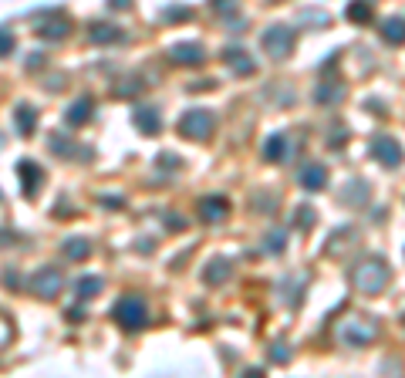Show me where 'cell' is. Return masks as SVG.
<instances>
[{"label": "cell", "mask_w": 405, "mask_h": 378, "mask_svg": "<svg viewBox=\"0 0 405 378\" xmlns=\"http://www.w3.org/2000/svg\"><path fill=\"white\" fill-rule=\"evenodd\" d=\"M91 112H95V101L88 99V95H82L78 101H71L68 109H65V122L78 128V126H84V122L91 118Z\"/></svg>", "instance_id": "obj_17"}, {"label": "cell", "mask_w": 405, "mask_h": 378, "mask_svg": "<svg viewBox=\"0 0 405 378\" xmlns=\"http://www.w3.org/2000/svg\"><path fill=\"white\" fill-rule=\"evenodd\" d=\"M223 61L230 65V71H233V74H240V78H247V74H253V71H257V61H253L250 51H247V48H240V44L226 48Z\"/></svg>", "instance_id": "obj_11"}, {"label": "cell", "mask_w": 405, "mask_h": 378, "mask_svg": "<svg viewBox=\"0 0 405 378\" xmlns=\"http://www.w3.org/2000/svg\"><path fill=\"white\" fill-rule=\"evenodd\" d=\"M65 318H71V321H82L84 311H82V308H71V311H65Z\"/></svg>", "instance_id": "obj_42"}, {"label": "cell", "mask_w": 405, "mask_h": 378, "mask_svg": "<svg viewBox=\"0 0 405 378\" xmlns=\"http://www.w3.org/2000/svg\"><path fill=\"white\" fill-rule=\"evenodd\" d=\"M17 176H21V186H24V196L28 199L38 196V189H41V182H44V169L34 159H21L17 162Z\"/></svg>", "instance_id": "obj_9"}, {"label": "cell", "mask_w": 405, "mask_h": 378, "mask_svg": "<svg viewBox=\"0 0 405 378\" xmlns=\"http://www.w3.org/2000/svg\"><path fill=\"white\" fill-rule=\"evenodd\" d=\"M260 44H264V51L274 57V61H284V57H291V51H294V30L287 28V24H270V28L264 30Z\"/></svg>", "instance_id": "obj_5"}, {"label": "cell", "mask_w": 405, "mask_h": 378, "mask_svg": "<svg viewBox=\"0 0 405 378\" xmlns=\"http://www.w3.org/2000/svg\"><path fill=\"white\" fill-rule=\"evenodd\" d=\"M101 287H105V280L101 277H95V274H88V277H82L78 280V301H91L95 294H101Z\"/></svg>", "instance_id": "obj_24"}, {"label": "cell", "mask_w": 405, "mask_h": 378, "mask_svg": "<svg viewBox=\"0 0 405 378\" xmlns=\"http://www.w3.org/2000/svg\"><path fill=\"white\" fill-rule=\"evenodd\" d=\"M304 21H318V28H324V24H328V21H331V17L324 14V11H304Z\"/></svg>", "instance_id": "obj_37"}, {"label": "cell", "mask_w": 405, "mask_h": 378, "mask_svg": "<svg viewBox=\"0 0 405 378\" xmlns=\"http://www.w3.org/2000/svg\"><path fill=\"white\" fill-rule=\"evenodd\" d=\"M142 91V78H122V82H115L112 95L115 99H135Z\"/></svg>", "instance_id": "obj_26"}, {"label": "cell", "mask_w": 405, "mask_h": 378, "mask_svg": "<svg viewBox=\"0 0 405 378\" xmlns=\"http://www.w3.org/2000/svg\"><path fill=\"white\" fill-rule=\"evenodd\" d=\"M17 284H21V277H17V270H11L7 274V287H17Z\"/></svg>", "instance_id": "obj_44"}, {"label": "cell", "mask_w": 405, "mask_h": 378, "mask_svg": "<svg viewBox=\"0 0 405 378\" xmlns=\"http://www.w3.org/2000/svg\"><path fill=\"white\" fill-rule=\"evenodd\" d=\"M189 17H193L189 7H166L162 11V21H189Z\"/></svg>", "instance_id": "obj_31"}, {"label": "cell", "mask_w": 405, "mask_h": 378, "mask_svg": "<svg viewBox=\"0 0 405 378\" xmlns=\"http://www.w3.org/2000/svg\"><path fill=\"white\" fill-rule=\"evenodd\" d=\"M264 159L267 162H287V159H291V139H287V132H274V135H267Z\"/></svg>", "instance_id": "obj_13"}, {"label": "cell", "mask_w": 405, "mask_h": 378, "mask_svg": "<svg viewBox=\"0 0 405 378\" xmlns=\"http://www.w3.org/2000/svg\"><path fill=\"white\" fill-rule=\"evenodd\" d=\"M270 362L274 365L291 362V345H287V341H274V345H270Z\"/></svg>", "instance_id": "obj_29"}, {"label": "cell", "mask_w": 405, "mask_h": 378, "mask_svg": "<svg viewBox=\"0 0 405 378\" xmlns=\"http://www.w3.org/2000/svg\"><path fill=\"white\" fill-rule=\"evenodd\" d=\"M38 65H41V68H44V55H34V57H30V61H28V68H38Z\"/></svg>", "instance_id": "obj_43"}, {"label": "cell", "mask_w": 405, "mask_h": 378, "mask_svg": "<svg viewBox=\"0 0 405 378\" xmlns=\"http://www.w3.org/2000/svg\"><path fill=\"white\" fill-rule=\"evenodd\" d=\"M294 213H297V216H294V223L301 226V230H311V226L318 223V216H314L318 210H311V206H297Z\"/></svg>", "instance_id": "obj_30"}, {"label": "cell", "mask_w": 405, "mask_h": 378, "mask_svg": "<svg viewBox=\"0 0 405 378\" xmlns=\"http://www.w3.org/2000/svg\"><path fill=\"white\" fill-rule=\"evenodd\" d=\"M14 48H17L14 30H11V28H4V24H0V57H11V55H14Z\"/></svg>", "instance_id": "obj_28"}, {"label": "cell", "mask_w": 405, "mask_h": 378, "mask_svg": "<svg viewBox=\"0 0 405 378\" xmlns=\"http://www.w3.org/2000/svg\"><path fill=\"white\" fill-rule=\"evenodd\" d=\"M331 132H335V135L328 139V145H331V149H341V145L348 142V128H345V126H335Z\"/></svg>", "instance_id": "obj_32"}, {"label": "cell", "mask_w": 405, "mask_h": 378, "mask_svg": "<svg viewBox=\"0 0 405 378\" xmlns=\"http://www.w3.org/2000/svg\"><path fill=\"white\" fill-rule=\"evenodd\" d=\"M372 159L382 162L385 169H399L402 166V159H405V152L392 135H375V139H372Z\"/></svg>", "instance_id": "obj_7"}, {"label": "cell", "mask_w": 405, "mask_h": 378, "mask_svg": "<svg viewBox=\"0 0 405 378\" xmlns=\"http://www.w3.org/2000/svg\"><path fill=\"white\" fill-rule=\"evenodd\" d=\"M301 189H308V193H321L324 186H328V169L321 162H308V166L301 169Z\"/></svg>", "instance_id": "obj_15"}, {"label": "cell", "mask_w": 405, "mask_h": 378, "mask_svg": "<svg viewBox=\"0 0 405 378\" xmlns=\"http://www.w3.org/2000/svg\"><path fill=\"white\" fill-rule=\"evenodd\" d=\"M11 243H17V233L14 230H0V247H11Z\"/></svg>", "instance_id": "obj_39"}, {"label": "cell", "mask_w": 405, "mask_h": 378, "mask_svg": "<svg viewBox=\"0 0 405 378\" xmlns=\"http://www.w3.org/2000/svg\"><path fill=\"white\" fill-rule=\"evenodd\" d=\"M230 270H233V264H230L226 257H213L210 264L203 267V280H206L210 287H216V284H223V280H230Z\"/></svg>", "instance_id": "obj_19"}, {"label": "cell", "mask_w": 405, "mask_h": 378, "mask_svg": "<svg viewBox=\"0 0 405 378\" xmlns=\"http://www.w3.org/2000/svg\"><path fill=\"white\" fill-rule=\"evenodd\" d=\"M284 247H287V237H284V230H270L264 240V250L267 253H284Z\"/></svg>", "instance_id": "obj_27"}, {"label": "cell", "mask_w": 405, "mask_h": 378, "mask_svg": "<svg viewBox=\"0 0 405 378\" xmlns=\"http://www.w3.org/2000/svg\"><path fill=\"white\" fill-rule=\"evenodd\" d=\"M51 149H55L57 155H65V159H68V155L74 152V145H71V142H65L61 135H51Z\"/></svg>", "instance_id": "obj_33"}, {"label": "cell", "mask_w": 405, "mask_h": 378, "mask_svg": "<svg viewBox=\"0 0 405 378\" xmlns=\"http://www.w3.org/2000/svg\"><path fill=\"white\" fill-rule=\"evenodd\" d=\"M112 11H132V0H109Z\"/></svg>", "instance_id": "obj_41"}, {"label": "cell", "mask_w": 405, "mask_h": 378, "mask_svg": "<svg viewBox=\"0 0 405 378\" xmlns=\"http://www.w3.org/2000/svg\"><path fill=\"white\" fill-rule=\"evenodd\" d=\"M270 4H277V0H270Z\"/></svg>", "instance_id": "obj_45"}, {"label": "cell", "mask_w": 405, "mask_h": 378, "mask_svg": "<svg viewBox=\"0 0 405 378\" xmlns=\"http://www.w3.org/2000/svg\"><path fill=\"white\" fill-rule=\"evenodd\" d=\"M88 38L95 44H118V41H126V30L118 28V24H109V21H91Z\"/></svg>", "instance_id": "obj_14"}, {"label": "cell", "mask_w": 405, "mask_h": 378, "mask_svg": "<svg viewBox=\"0 0 405 378\" xmlns=\"http://www.w3.org/2000/svg\"><path fill=\"white\" fill-rule=\"evenodd\" d=\"M112 318L122 331H142L145 321H149V311H145V301H142L139 294H126L115 301Z\"/></svg>", "instance_id": "obj_3"}, {"label": "cell", "mask_w": 405, "mask_h": 378, "mask_svg": "<svg viewBox=\"0 0 405 378\" xmlns=\"http://www.w3.org/2000/svg\"><path fill=\"white\" fill-rule=\"evenodd\" d=\"M55 216H57V220H71V216H78V213H74V206H71V203H65V199H61V203L55 206Z\"/></svg>", "instance_id": "obj_34"}, {"label": "cell", "mask_w": 405, "mask_h": 378, "mask_svg": "<svg viewBox=\"0 0 405 378\" xmlns=\"http://www.w3.org/2000/svg\"><path fill=\"white\" fill-rule=\"evenodd\" d=\"M159 166H162V169H179V155L162 152V155H159Z\"/></svg>", "instance_id": "obj_38"}, {"label": "cell", "mask_w": 405, "mask_h": 378, "mask_svg": "<svg viewBox=\"0 0 405 378\" xmlns=\"http://www.w3.org/2000/svg\"><path fill=\"white\" fill-rule=\"evenodd\" d=\"M162 220H166V230H176V233H182V230H186V220H182V216H172V213H166Z\"/></svg>", "instance_id": "obj_35"}, {"label": "cell", "mask_w": 405, "mask_h": 378, "mask_svg": "<svg viewBox=\"0 0 405 378\" xmlns=\"http://www.w3.org/2000/svg\"><path fill=\"white\" fill-rule=\"evenodd\" d=\"M61 253H65L68 260H88V257H91V240L88 237H68L61 243Z\"/></svg>", "instance_id": "obj_22"}, {"label": "cell", "mask_w": 405, "mask_h": 378, "mask_svg": "<svg viewBox=\"0 0 405 378\" xmlns=\"http://www.w3.org/2000/svg\"><path fill=\"white\" fill-rule=\"evenodd\" d=\"M365 199H368V186L358 179H351L348 186L341 189V203H351V206H355V203H365Z\"/></svg>", "instance_id": "obj_25"}, {"label": "cell", "mask_w": 405, "mask_h": 378, "mask_svg": "<svg viewBox=\"0 0 405 378\" xmlns=\"http://www.w3.org/2000/svg\"><path fill=\"white\" fill-rule=\"evenodd\" d=\"M210 4L216 11H233V7H237V0H210Z\"/></svg>", "instance_id": "obj_40"}, {"label": "cell", "mask_w": 405, "mask_h": 378, "mask_svg": "<svg viewBox=\"0 0 405 378\" xmlns=\"http://www.w3.org/2000/svg\"><path fill=\"white\" fill-rule=\"evenodd\" d=\"M169 61L179 65V68H196V65L206 61V51H203V44H196V41H179L169 48Z\"/></svg>", "instance_id": "obj_8"}, {"label": "cell", "mask_w": 405, "mask_h": 378, "mask_svg": "<svg viewBox=\"0 0 405 378\" xmlns=\"http://www.w3.org/2000/svg\"><path fill=\"white\" fill-rule=\"evenodd\" d=\"M65 287V274L57 267H41L34 277H30V294L41 297V301H55Z\"/></svg>", "instance_id": "obj_6"}, {"label": "cell", "mask_w": 405, "mask_h": 378, "mask_svg": "<svg viewBox=\"0 0 405 378\" xmlns=\"http://www.w3.org/2000/svg\"><path fill=\"white\" fill-rule=\"evenodd\" d=\"M351 284H355V291H362V294L375 297L385 291V284H389V267L382 257H365L355 264L351 270Z\"/></svg>", "instance_id": "obj_1"}, {"label": "cell", "mask_w": 405, "mask_h": 378, "mask_svg": "<svg viewBox=\"0 0 405 378\" xmlns=\"http://www.w3.org/2000/svg\"><path fill=\"white\" fill-rule=\"evenodd\" d=\"M11 335H14V328H11V321H7V318L0 314V348H4V345L11 341Z\"/></svg>", "instance_id": "obj_36"}, {"label": "cell", "mask_w": 405, "mask_h": 378, "mask_svg": "<svg viewBox=\"0 0 405 378\" xmlns=\"http://www.w3.org/2000/svg\"><path fill=\"white\" fill-rule=\"evenodd\" d=\"M226 213H230V199L226 196L199 199V220H203V223H220V220H226Z\"/></svg>", "instance_id": "obj_12"}, {"label": "cell", "mask_w": 405, "mask_h": 378, "mask_svg": "<svg viewBox=\"0 0 405 378\" xmlns=\"http://www.w3.org/2000/svg\"><path fill=\"white\" fill-rule=\"evenodd\" d=\"M378 338V321L365 318V314H351L345 321H338V341L348 348H365Z\"/></svg>", "instance_id": "obj_2"}, {"label": "cell", "mask_w": 405, "mask_h": 378, "mask_svg": "<svg viewBox=\"0 0 405 378\" xmlns=\"http://www.w3.org/2000/svg\"><path fill=\"white\" fill-rule=\"evenodd\" d=\"M132 122L139 128L142 135H159V128H162V115L149 109V105H139L135 112H132Z\"/></svg>", "instance_id": "obj_16"}, {"label": "cell", "mask_w": 405, "mask_h": 378, "mask_svg": "<svg viewBox=\"0 0 405 378\" xmlns=\"http://www.w3.org/2000/svg\"><path fill=\"white\" fill-rule=\"evenodd\" d=\"M14 122H17V132H21L24 139H30L34 128H38V109L28 105V101H21V105L14 109Z\"/></svg>", "instance_id": "obj_18"}, {"label": "cell", "mask_w": 405, "mask_h": 378, "mask_svg": "<svg viewBox=\"0 0 405 378\" xmlns=\"http://www.w3.org/2000/svg\"><path fill=\"white\" fill-rule=\"evenodd\" d=\"M345 17H348L351 24H372V17H375L372 0H351L348 11H345Z\"/></svg>", "instance_id": "obj_23"}, {"label": "cell", "mask_w": 405, "mask_h": 378, "mask_svg": "<svg viewBox=\"0 0 405 378\" xmlns=\"http://www.w3.org/2000/svg\"><path fill=\"white\" fill-rule=\"evenodd\" d=\"M179 135L189 142H206L213 135V128H216V118H213L206 109H193V112H186L179 118Z\"/></svg>", "instance_id": "obj_4"}, {"label": "cell", "mask_w": 405, "mask_h": 378, "mask_svg": "<svg viewBox=\"0 0 405 378\" xmlns=\"http://www.w3.org/2000/svg\"><path fill=\"white\" fill-rule=\"evenodd\" d=\"M68 34H71V24L65 21V17H55V21L38 24V38H44V41H65Z\"/></svg>", "instance_id": "obj_21"}, {"label": "cell", "mask_w": 405, "mask_h": 378, "mask_svg": "<svg viewBox=\"0 0 405 378\" xmlns=\"http://www.w3.org/2000/svg\"><path fill=\"white\" fill-rule=\"evenodd\" d=\"M345 95H348V84L338 82V78H321L318 88H314V101L324 105V109H331V105H338V101H345Z\"/></svg>", "instance_id": "obj_10"}, {"label": "cell", "mask_w": 405, "mask_h": 378, "mask_svg": "<svg viewBox=\"0 0 405 378\" xmlns=\"http://www.w3.org/2000/svg\"><path fill=\"white\" fill-rule=\"evenodd\" d=\"M378 30H382V41L385 44H405V17H385L382 24H378Z\"/></svg>", "instance_id": "obj_20"}]
</instances>
